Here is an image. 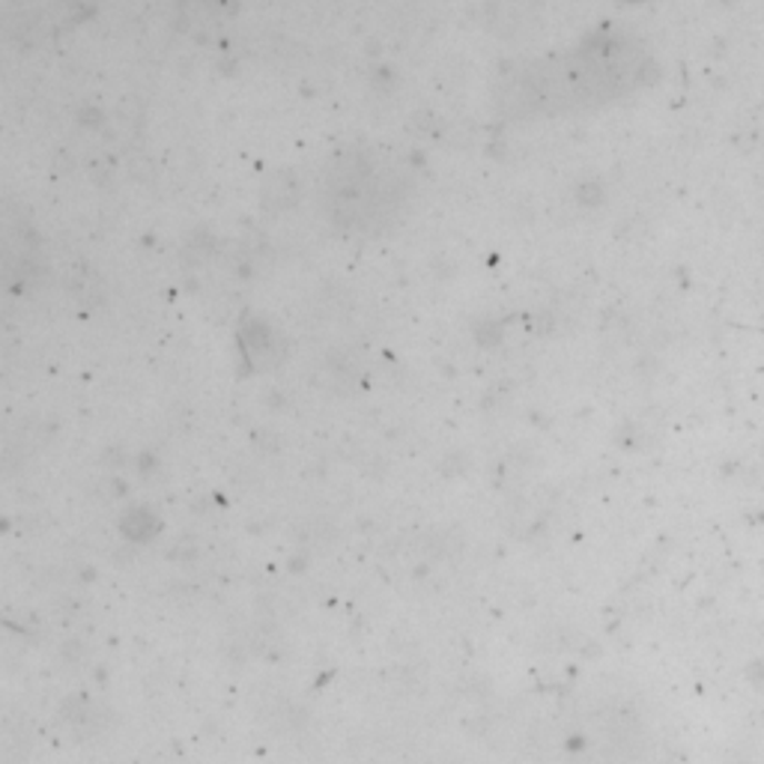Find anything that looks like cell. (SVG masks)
<instances>
[{
	"label": "cell",
	"mask_w": 764,
	"mask_h": 764,
	"mask_svg": "<svg viewBox=\"0 0 764 764\" xmlns=\"http://www.w3.org/2000/svg\"><path fill=\"white\" fill-rule=\"evenodd\" d=\"M633 76L622 42H595L523 67L505 81L499 102L510 113H558L618 93Z\"/></svg>",
	"instance_id": "cell-1"
}]
</instances>
